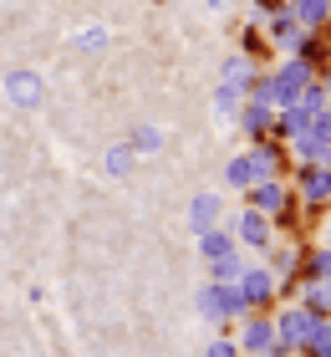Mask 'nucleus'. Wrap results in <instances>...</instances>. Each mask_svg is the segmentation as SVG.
Masks as SVG:
<instances>
[{
	"mask_svg": "<svg viewBox=\"0 0 331 357\" xmlns=\"http://www.w3.org/2000/svg\"><path fill=\"white\" fill-rule=\"evenodd\" d=\"M209 357H240V347H235V342H214Z\"/></svg>",
	"mask_w": 331,
	"mask_h": 357,
	"instance_id": "nucleus-3",
	"label": "nucleus"
},
{
	"mask_svg": "<svg viewBox=\"0 0 331 357\" xmlns=\"http://www.w3.org/2000/svg\"><path fill=\"white\" fill-rule=\"evenodd\" d=\"M270 337H275V327H270V321H255V327L245 332V342H250V347H265Z\"/></svg>",
	"mask_w": 331,
	"mask_h": 357,
	"instance_id": "nucleus-1",
	"label": "nucleus"
},
{
	"mask_svg": "<svg viewBox=\"0 0 331 357\" xmlns=\"http://www.w3.org/2000/svg\"><path fill=\"white\" fill-rule=\"evenodd\" d=\"M10 92H15V97H31V102H36V92H41V87H36V82H26V77H15Z\"/></svg>",
	"mask_w": 331,
	"mask_h": 357,
	"instance_id": "nucleus-2",
	"label": "nucleus"
},
{
	"mask_svg": "<svg viewBox=\"0 0 331 357\" xmlns=\"http://www.w3.org/2000/svg\"><path fill=\"white\" fill-rule=\"evenodd\" d=\"M107 169L112 174H128V153H107Z\"/></svg>",
	"mask_w": 331,
	"mask_h": 357,
	"instance_id": "nucleus-4",
	"label": "nucleus"
},
{
	"mask_svg": "<svg viewBox=\"0 0 331 357\" xmlns=\"http://www.w3.org/2000/svg\"><path fill=\"white\" fill-rule=\"evenodd\" d=\"M260 357H275V352H260Z\"/></svg>",
	"mask_w": 331,
	"mask_h": 357,
	"instance_id": "nucleus-5",
	"label": "nucleus"
}]
</instances>
